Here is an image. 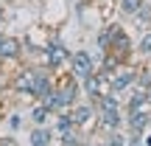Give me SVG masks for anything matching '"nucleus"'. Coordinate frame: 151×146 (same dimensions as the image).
<instances>
[{
	"label": "nucleus",
	"instance_id": "0eeeda50",
	"mask_svg": "<svg viewBox=\"0 0 151 146\" xmlns=\"http://www.w3.org/2000/svg\"><path fill=\"white\" fill-rule=\"evenodd\" d=\"M53 90V76H50V68H45V70H37V76H34V87H31V96L34 101H39V98L45 96V93Z\"/></svg>",
	"mask_w": 151,
	"mask_h": 146
},
{
	"label": "nucleus",
	"instance_id": "dca6fc26",
	"mask_svg": "<svg viewBox=\"0 0 151 146\" xmlns=\"http://www.w3.org/2000/svg\"><path fill=\"white\" fill-rule=\"evenodd\" d=\"M106 146H129V132L118 129V132H106Z\"/></svg>",
	"mask_w": 151,
	"mask_h": 146
},
{
	"label": "nucleus",
	"instance_id": "f3484780",
	"mask_svg": "<svg viewBox=\"0 0 151 146\" xmlns=\"http://www.w3.org/2000/svg\"><path fill=\"white\" fill-rule=\"evenodd\" d=\"M109 42H112V28H109V25L98 28V34H95V45H98L101 51H109Z\"/></svg>",
	"mask_w": 151,
	"mask_h": 146
},
{
	"label": "nucleus",
	"instance_id": "4468645a",
	"mask_svg": "<svg viewBox=\"0 0 151 146\" xmlns=\"http://www.w3.org/2000/svg\"><path fill=\"white\" fill-rule=\"evenodd\" d=\"M143 3L146 0H118V11H120V17H134Z\"/></svg>",
	"mask_w": 151,
	"mask_h": 146
},
{
	"label": "nucleus",
	"instance_id": "5701e85b",
	"mask_svg": "<svg viewBox=\"0 0 151 146\" xmlns=\"http://www.w3.org/2000/svg\"><path fill=\"white\" fill-rule=\"evenodd\" d=\"M67 3H76V0H67Z\"/></svg>",
	"mask_w": 151,
	"mask_h": 146
},
{
	"label": "nucleus",
	"instance_id": "f257e3e1",
	"mask_svg": "<svg viewBox=\"0 0 151 146\" xmlns=\"http://www.w3.org/2000/svg\"><path fill=\"white\" fill-rule=\"evenodd\" d=\"M70 113H73V121H76V126H78L81 132H95V126H98V110H95L92 101L73 104Z\"/></svg>",
	"mask_w": 151,
	"mask_h": 146
},
{
	"label": "nucleus",
	"instance_id": "9d476101",
	"mask_svg": "<svg viewBox=\"0 0 151 146\" xmlns=\"http://www.w3.org/2000/svg\"><path fill=\"white\" fill-rule=\"evenodd\" d=\"M28 141H31V146H50V141H53V129H50V126H31Z\"/></svg>",
	"mask_w": 151,
	"mask_h": 146
},
{
	"label": "nucleus",
	"instance_id": "6ab92c4d",
	"mask_svg": "<svg viewBox=\"0 0 151 146\" xmlns=\"http://www.w3.org/2000/svg\"><path fill=\"white\" fill-rule=\"evenodd\" d=\"M134 20L140 23V25H143V23H151V3H148V0H146V3L140 6V11L134 14Z\"/></svg>",
	"mask_w": 151,
	"mask_h": 146
},
{
	"label": "nucleus",
	"instance_id": "b1692460",
	"mask_svg": "<svg viewBox=\"0 0 151 146\" xmlns=\"http://www.w3.org/2000/svg\"><path fill=\"white\" fill-rule=\"evenodd\" d=\"M148 25H151V23H148Z\"/></svg>",
	"mask_w": 151,
	"mask_h": 146
},
{
	"label": "nucleus",
	"instance_id": "1a4fd4ad",
	"mask_svg": "<svg viewBox=\"0 0 151 146\" xmlns=\"http://www.w3.org/2000/svg\"><path fill=\"white\" fill-rule=\"evenodd\" d=\"M34 76H37V70H17V76L11 79V87H14L20 96H31V87H34Z\"/></svg>",
	"mask_w": 151,
	"mask_h": 146
},
{
	"label": "nucleus",
	"instance_id": "f03ea898",
	"mask_svg": "<svg viewBox=\"0 0 151 146\" xmlns=\"http://www.w3.org/2000/svg\"><path fill=\"white\" fill-rule=\"evenodd\" d=\"M67 59H70V51L62 45V39L56 37V34H50V37H48V45H45V68L59 70L62 65H67Z\"/></svg>",
	"mask_w": 151,
	"mask_h": 146
},
{
	"label": "nucleus",
	"instance_id": "6e6552de",
	"mask_svg": "<svg viewBox=\"0 0 151 146\" xmlns=\"http://www.w3.org/2000/svg\"><path fill=\"white\" fill-rule=\"evenodd\" d=\"M22 54H25L22 39H20V37H11V34H6L3 42H0V59H20Z\"/></svg>",
	"mask_w": 151,
	"mask_h": 146
},
{
	"label": "nucleus",
	"instance_id": "39448f33",
	"mask_svg": "<svg viewBox=\"0 0 151 146\" xmlns=\"http://www.w3.org/2000/svg\"><path fill=\"white\" fill-rule=\"evenodd\" d=\"M126 126V113L123 110H106L98 113V129L101 132H118Z\"/></svg>",
	"mask_w": 151,
	"mask_h": 146
},
{
	"label": "nucleus",
	"instance_id": "9b49d317",
	"mask_svg": "<svg viewBox=\"0 0 151 146\" xmlns=\"http://www.w3.org/2000/svg\"><path fill=\"white\" fill-rule=\"evenodd\" d=\"M39 101H42V104H45V107H48L53 115H56V113H62V110H67V107H65V98H62V90H59V87H53L50 93H45V96L39 98Z\"/></svg>",
	"mask_w": 151,
	"mask_h": 146
},
{
	"label": "nucleus",
	"instance_id": "7ed1b4c3",
	"mask_svg": "<svg viewBox=\"0 0 151 146\" xmlns=\"http://www.w3.org/2000/svg\"><path fill=\"white\" fill-rule=\"evenodd\" d=\"M67 65H70V76H76L78 81L95 73V59H92L87 51H76V54H70Z\"/></svg>",
	"mask_w": 151,
	"mask_h": 146
},
{
	"label": "nucleus",
	"instance_id": "ddd939ff",
	"mask_svg": "<svg viewBox=\"0 0 151 146\" xmlns=\"http://www.w3.org/2000/svg\"><path fill=\"white\" fill-rule=\"evenodd\" d=\"M70 126H76L70 110H62V113H56V115H53V135H62V132L70 129Z\"/></svg>",
	"mask_w": 151,
	"mask_h": 146
},
{
	"label": "nucleus",
	"instance_id": "aec40b11",
	"mask_svg": "<svg viewBox=\"0 0 151 146\" xmlns=\"http://www.w3.org/2000/svg\"><path fill=\"white\" fill-rule=\"evenodd\" d=\"M9 126H11V129L17 132V129H20V126H22V118H20V115L14 113V115H11V118H9Z\"/></svg>",
	"mask_w": 151,
	"mask_h": 146
},
{
	"label": "nucleus",
	"instance_id": "a211bd4d",
	"mask_svg": "<svg viewBox=\"0 0 151 146\" xmlns=\"http://www.w3.org/2000/svg\"><path fill=\"white\" fill-rule=\"evenodd\" d=\"M137 54H140L143 59H148V56H151V25H148V31H143L140 42H137Z\"/></svg>",
	"mask_w": 151,
	"mask_h": 146
},
{
	"label": "nucleus",
	"instance_id": "412c9836",
	"mask_svg": "<svg viewBox=\"0 0 151 146\" xmlns=\"http://www.w3.org/2000/svg\"><path fill=\"white\" fill-rule=\"evenodd\" d=\"M3 23H6V6L0 3V25H3Z\"/></svg>",
	"mask_w": 151,
	"mask_h": 146
},
{
	"label": "nucleus",
	"instance_id": "4be33fe9",
	"mask_svg": "<svg viewBox=\"0 0 151 146\" xmlns=\"http://www.w3.org/2000/svg\"><path fill=\"white\" fill-rule=\"evenodd\" d=\"M3 37H6V31H0V42H3Z\"/></svg>",
	"mask_w": 151,
	"mask_h": 146
},
{
	"label": "nucleus",
	"instance_id": "20e7f679",
	"mask_svg": "<svg viewBox=\"0 0 151 146\" xmlns=\"http://www.w3.org/2000/svg\"><path fill=\"white\" fill-rule=\"evenodd\" d=\"M134 79H137V68L134 65H120L118 70L109 76V87L115 93H126L134 87Z\"/></svg>",
	"mask_w": 151,
	"mask_h": 146
},
{
	"label": "nucleus",
	"instance_id": "2eb2a0df",
	"mask_svg": "<svg viewBox=\"0 0 151 146\" xmlns=\"http://www.w3.org/2000/svg\"><path fill=\"white\" fill-rule=\"evenodd\" d=\"M59 141H62V146H78L81 143V129L78 126H70V129H65L59 135Z\"/></svg>",
	"mask_w": 151,
	"mask_h": 146
},
{
	"label": "nucleus",
	"instance_id": "f8f14e48",
	"mask_svg": "<svg viewBox=\"0 0 151 146\" xmlns=\"http://www.w3.org/2000/svg\"><path fill=\"white\" fill-rule=\"evenodd\" d=\"M50 115H53V113H50V110L45 107L42 101H37V104L31 107V113H28V118H31V124H34V126H48Z\"/></svg>",
	"mask_w": 151,
	"mask_h": 146
},
{
	"label": "nucleus",
	"instance_id": "423d86ee",
	"mask_svg": "<svg viewBox=\"0 0 151 146\" xmlns=\"http://www.w3.org/2000/svg\"><path fill=\"white\" fill-rule=\"evenodd\" d=\"M151 129V113L140 110V113H126V132L129 135H146Z\"/></svg>",
	"mask_w": 151,
	"mask_h": 146
}]
</instances>
